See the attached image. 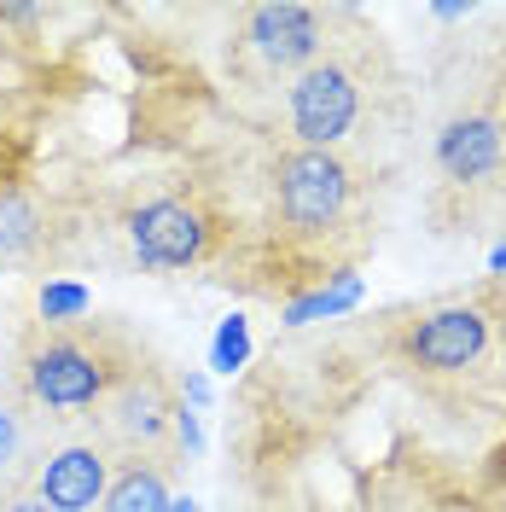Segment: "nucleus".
I'll use <instances>...</instances> for the list:
<instances>
[{"label": "nucleus", "mask_w": 506, "mask_h": 512, "mask_svg": "<svg viewBox=\"0 0 506 512\" xmlns=\"http://www.w3.org/2000/svg\"><path fill=\"white\" fill-rule=\"evenodd\" d=\"M355 297H361V280H355V274H344L332 291L320 286V291H309L303 303H291V309H285V320H291V326H303V320H315V315H338V309H349Z\"/></svg>", "instance_id": "4468645a"}, {"label": "nucleus", "mask_w": 506, "mask_h": 512, "mask_svg": "<svg viewBox=\"0 0 506 512\" xmlns=\"http://www.w3.org/2000/svg\"><path fill=\"white\" fill-rule=\"evenodd\" d=\"M477 303H483V315H489V326H495V344L506 350V274L477 291Z\"/></svg>", "instance_id": "dca6fc26"}, {"label": "nucleus", "mask_w": 506, "mask_h": 512, "mask_svg": "<svg viewBox=\"0 0 506 512\" xmlns=\"http://www.w3.org/2000/svg\"><path fill=\"white\" fill-rule=\"evenodd\" d=\"M216 216L187 192H158L128 210V245L140 268H192L210 256Z\"/></svg>", "instance_id": "6e6552de"}, {"label": "nucleus", "mask_w": 506, "mask_h": 512, "mask_svg": "<svg viewBox=\"0 0 506 512\" xmlns=\"http://www.w3.org/2000/svg\"><path fill=\"white\" fill-rule=\"evenodd\" d=\"M41 448H47V425L18 396H6L0 402V501L18 495V489H30Z\"/></svg>", "instance_id": "9d476101"}, {"label": "nucleus", "mask_w": 506, "mask_h": 512, "mask_svg": "<svg viewBox=\"0 0 506 512\" xmlns=\"http://www.w3.org/2000/svg\"><path fill=\"white\" fill-rule=\"evenodd\" d=\"M88 309H94V297L76 280H47L41 297H35V320L41 326H76V320H88Z\"/></svg>", "instance_id": "ddd939ff"}, {"label": "nucleus", "mask_w": 506, "mask_h": 512, "mask_svg": "<svg viewBox=\"0 0 506 512\" xmlns=\"http://www.w3.org/2000/svg\"><path fill=\"white\" fill-rule=\"evenodd\" d=\"M495 99H501V105H506V70H501V82H495Z\"/></svg>", "instance_id": "aec40b11"}, {"label": "nucleus", "mask_w": 506, "mask_h": 512, "mask_svg": "<svg viewBox=\"0 0 506 512\" xmlns=\"http://www.w3.org/2000/svg\"><path fill=\"white\" fill-rule=\"evenodd\" d=\"M47 233H53L47 204L18 181H0V268H18V262L41 256Z\"/></svg>", "instance_id": "9b49d317"}, {"label": "nucleus", "mask_w": 506, "mask_h": 512, "mask_svg": "<svg viewBox=\"0 0 506 512\" xmlns=\"http://www.w3.org/2000/svg\"><path fill=\"white\" fill-rule=\"evenodd\" d=\"M437 175L454 192H483L506 175V105L495 88L448 111V123L437 128Z\"/></svg>", "instance_id": "423d86ee"}, {"label": "nucleus", "mask_w": 506, "mask_h": 512, "mask_svg": "<svg viewBox=\"0 0 506 512\" xmlns=\"http://www.w3.org/2000/svg\"><path fill=\"white\" fill-rule=\"evenodd\" d=\"M367 117V76L361 64L344 53H320L309 70L291 76L285 88V128L297 146H320V152H338L349 134Z\"/></svg>", "instance_id": "20e7f679"}, {"label": "nucleus", "mask_w": 506, "mask_h": 512, "mask_svg": "<svg viewBox=\"0 0 506 512\" xmlns=\"http://www.w3.org/2000/svg\"><path fill=\"white\" fill-rule=\"evenodd\" d=\"M169 466H146V460H117V478L105 489L99 512H169Z\"/></svg>", "instance_id": "f8f14e48"}, {"label": "nucleus", "mask_w": 506, "mask_h": 512, "mask_svg": "<svg viewBox=\"0 0 506 512\" xmlns=\"http://www.w3.org/2000/svg\"><path fill=\"white\" fill-rule=\"evenodd\" d=\"M169 512H204L198 501H169Z\"/></svg>", "instance_id": "6ab92c4d"}, {"label": "nucleus", "mask_w": 506, "mask_h": 512, "mask_svg": "<svg viewBox=\"0 0 506 512\" xmlns=\"http://www.w3.org/2000/svg\"><path fill=\"white\" fill-rule=\"evenodd\" d=\"M239 53H251L262 76H297L326 53V12L303 0H262L239 18Z\"/></svg>", "instance_id": "0eeeda50"}, {"label": "nucleus", "mask_w": 506, "mask_h": 512, "mask_svg": "<svg viewBox=\"0 0 506 512\" xmlns=\"http://www.w3.org/2000/svg\"><path fill=\"white\" fill-rule=\"evenodd\" d=\"M0 512H53V507H47V501H35L30 489H18V495H6V501H0Z\"/></svg>", "instance_id": "f3484780"}, {"label": "nucleus", "mask_w": 506, "mask_h": 512, "mask_svg": "<svg viewBox=\"0 0 506 512\" xmlns=\"http://www.w3.org/2000/svg\"><path fill=\"white\" fill-rule=\"evenodd\" d=\"M355 163L344 152H320V146H291L274 163V216L291 233H332L355 204Z\"/></svg>", "instance_id": "39448f33"}, {"label": "nucleus", "mask_w": 506, "mask_h": 512, "mask_svg": "<svg viewBox=\"0 0 506 512\" xmlns=\"http://www.w3.org/2000/svg\"><path fill=\"white\" fill-rule=\"evenodd\" d=\"M111 478H117V454L99 443L94 431L88 437H59V443L41 448L30 495L47 501L53 512H99Z\"/></svg>", "instance_id": "1a4fd4ad"}, {"label": "nucleus", "mask_w": 506, "mask_h": 512, "mask_svg": "<svg viewBox=\"0 0 506 512\" xmlns=\"http://www.w3.org/2000/svg\"><path fill=\"white\" fill-rule=\"evenodd\" d=\"M181 390L169 384L163 367L146 355L128 367L117 390L94 408V437L117 460H146V466H175L181 460Z\"/></svg>", "instance_id": "f03ea898"}, {"label": "nucleus", "mask_w": 506, "mask_h": 512, "mask_svg": "<svg viewBox=\"0 0 506 512\" xmlns=\"http://www.w3.org/2000/svg\"><path fill=\"white\" fill-rule=\"evenodd\" d=\"M245 355H251V332H245V320L239 315L222 320V332H216V344H210V367H216V373H239Z\"/></svg>", "instance_id": "2eb2a0df"}, {"label": "nucleus", "mask_w": 506, "mask_h": 512, "mask_svg": "<svg viewBox=\"0 0 506 512\" xmlns=\"http://www.w3.org/2000/svg\"><path fill=\"white\" fill-rule=\"evenodd\" d=\"M489 268H495V280L506 274V245H495V256H489Z\"/></svg>", "instance_id": "a211bd4d"}, {"label": "nucleus", "mask_w": 506, "mask_h": 512, "mask_svg": "<svg viewBox=\"0 0 506 512\" xmlns=\"http://www.w3.org/2000/svg\"><path fill=\"white\" fill-rule=\"evenodd\" d=\"M140 350L128 344L117 326L76 320V326H41L18 338L12 355V396L30 408L41 425H70V419H94V408L117 390Z\"/></svg>", "instance_id": "f257e3e1"}, {"label": "nucleus", "mask_w": 506, "mask_h": 512, "mask_svg": "<svg viewBox=\"0 0 506 512\" xmlns=\"http://www.w3.org/2000/svg\"><path fill=\"white\" fill-rule=\"evenodd\" d=\"M495 350V326L483 315L477 297H454V303H431L408 315L396 332H390V355L408 367L413 379L425 384H448L477 373Z\"/></svg>", "instance_id": "7ed1b4c3"}]
</instances>
